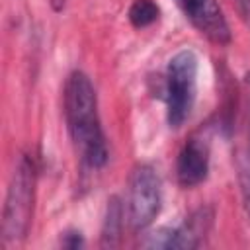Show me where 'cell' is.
Here are the masks:
<instances>
[{
  "label": "cell",
  "mask_w": 250,
  "mask_h": 250,
  "mask_svg": "<svg viewBox=\"0 0 250 250\" xmlns=\"http://www.w3.org/2000/svg\"><path fill=\"white\" fill-rule=\"evenodd\" d=\"M64 121L70 141L88 168H102L107 162V143L98 113V96L90 78L74 70L64 82Z\"/></svg>",
  "instance_id": "cell-1"
},
{
  "label": "cell",
  "mask_w": 250,
  "mask_h": 250,
  "mask_svg": "<svg viewBox=\"0 0 250 250\" xmlns=\"http://www.w3.org/2000/svg\"><path fill=\"white\" fill-rule=\"evenodd\" d=\"M162 207V188L150 164H137L129 176L127 215L135 230H145L154 223Z\"/></svg>",
  "instance_id": "cell-4"
},
{
  "label": "cell",
  "mask_w": 250,
  "mask_h": 250,
  "mask_svg": "<svg viewBox=\"0 0 250 250\" xmlns=\"http://www.w3.org/2000/svg\"><path fill=\"white\" fill-rule=\"evenodd\" d=\"M123 229V205L117 195H111L105 205V215L102 223V246L113 248L119 244Z\"/></svg>",
  "instance_id": "cell-8"
},
{
  "label": "cell",
  "mask_w": 250,
  "mask_h": 250,
  "mask_svg": "<svg viewBox=\"0 0 250 250\" xmlns=\"http://www.w3.org/2000/svg\"><path fill=\"white\" fill-rule=\"evenodd\" d=\"M127 18L133 27L143 29L152 25L160 18V8L154 0H133L127 12Z\"/></svg>",
  "instance_id": "cell-9"
},
{
  "label": "cell",
  "mask_w": 250,
  "mask_h": 250,
  "mask_svg": "<svg viewBox=\"0 0 250 250\" xmlns=\"http://www.w3.org/2000/svg\"><path fill=\"white\" fill-rule=\"evenodd\" d=\"M189 23L215 45L230 43V27L217 0H176Z\"/></svg>",
  "instance_id": "cell-5"
},
{
  "label": "cell",
  "mask_w": 250,
  "mask_h": 250,
  "mask_svg": "<svg viewBox=\"0 0 250 250\" xmlns=\"http://www.w3.org/2000/svg\"><path fill=\"white\" fill-rule=\"evenodd\" d=\"M49 2H51V6H53L55 12H61L66 6V0H49Z\"/></svg>",
  "instance_id": "cell-12"
},
{
  "label": "cell",
  "mask_w": 250,
  "mask_h": 250,
  "mask_svg": "<svg viewBox=\"0 0 250 250\" xmlns=\"http://www.w3.org/2000/svg\"><path fill=\"white\" fill-rule=\"evenodd\" d=\"M244 2H250V0H244Z\"/></svg>",
  "instance_id": "cell-13"
},
{
  "label": "cell",
  "mask_w": 250,
  "mask_h": 250,
  "mask_svg": "<svg viewBox=\"0 0 250 250\" xmlns=\"http://www.w3.org/2000/svg\"><path fill=\"white\" fill-rule=\"evenodd\" d=\"M61 246H62V248H82V246H84L82 232L76 230V229L64 230L62 236H61Z\"/></svg>",
  "instance_id": "cell-11"
},
{
  "label": "cell",
  "mask_w": 250,
  "mask_h": 250,
  "mask_svg": "<svg viewBox=\"0 0 250 250\" xmlns=\"http://www.w3.org/2000/svg\"><path fill=\"white\" fill-rule=\"evenodd\" d=\"M197 68L199 61L191 49L178 51L166 68V119L178 129L189 117L197 96Z\"/></svg>",
  "instance_id": "cell-3"
},
{
  "label": "cell",
  "mask_w": 250,
  "mask_h": 250,
  "mask_svg": "<svg viewBox=\"0 0 250 250\" xmlns=\"http://www.w3.org/2000/svg\"><path fill=\"white\" fill-rule=\"evenodd\" d=\"M236 170H238V184H240L244 211L250 219V146L248 145H242L236 152Z\"/></svg>",
  "instance_id": "cell-10"
},
{
  "label": "cell",
  "mask_w": 250,
  "mask_h": 250,
  "mask_svg": "<svg viewBox=\"0 0 250 250\" xmlns=\"http://www.w3.org/2000/svg\"><path fill=\"white\" fill-rule=\"evenodd\" d=\"M209 160H211L209 137L203 131L189 135L176 162L178 184L182 188H195L201 182H205L209 174Z\"/></svg>",
  "instance_id": "cell-7"
},
{
  "label": "cell",
  "mask_w": 250,
  "mask_h": 250,
  "mask_svg": "<svg viewBox=\"0 0 250 250\" xmlns=\"http://www.w3.org/2000/svg\"><path fill=\"white\" fill-rule=\"evenodd\" d=\"M35 166L29 156L21 154L12 172L4 211H2V242L6 246L21 242L33 221L35 207Z\"/></svg>",
  "instance_id": "cell-2"
},
{
  "label": "cell",
  "mask_w": 250,
  "mask_h": 250,
  "mask_svg": "<svg viewBox=\"0 0 250 250\" xmlns=\"http://www.w3.org/2000/svg\"><path fill=\"white\" fill-rule=\"evenodd\" d=\"M211 211L209 209H197L189 219H186L182 225L174 229H160L152 234H148L145 246L150 248H197L209 227H211Z\"/></svg>",
  "instance_id": "cell-6"
}]
</instances>
